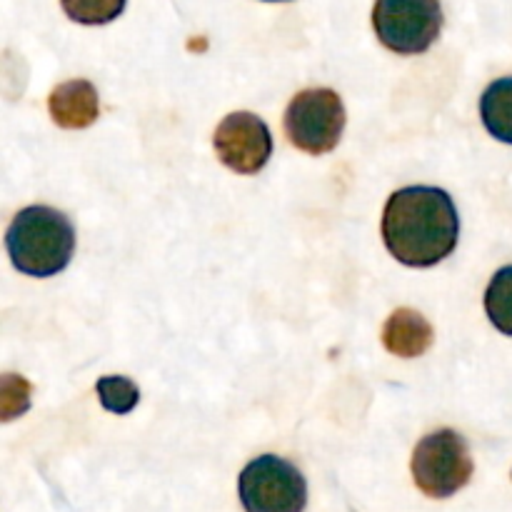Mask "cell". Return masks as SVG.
Wrapping results in <instances>:
<instances>
[{
    "label": "cell",
    "mask_w": 512,
    "mask_h": 512,
    "mask_svg": "<svg viewBox=\"0 0 512 512\" xmlns=\"http://www.w3.org/2000/svg\"><path fill=\"white\" fill-rule=\"evenodd\" d=\"M460 238L453 198L430 185L395 190L383 210V240L408 268H433L448 258Z\"/></svg>",
    "instance_id": "1"
},
{
    "label": "cell",
    "mask_w": 512,
    "mask_h": 512,
    "mask_svg": "<svg viewBox=\"0 0 512 512\" xmlns=\"http://www.w3.org/2000/svg\"><path fill=\"white\" fill-rule=\"evenodd\" d=\"M5 248L15 268L30 278H50L68 268L75 230L68 215L48 205L23 208L5 233Z\"/></svg>",
    "instance_id": "2"
},
{
    "label": "cell",
    "mask_w": 512,
    "mask_h": 512,
    "mask_svg": "<svg viewBox=\"0 0 512 512\" xmlns=\"http://www.w3.org/2000/svg\"><path fill=\"white\" fill-rule=\"evenodd\" d=\"M413 480L428 498L445 500L463 490L473 478V455H470L468 440L455 430L443 428L425 435L415 445Z\"/></svg>",
    "instance_id": "3"
},
{
    "label": "cell",
    "mask_w": 512,
    "mask_h": 512,
    "mask_svg": "<svg viewBox=\"0 0 512 512\" xmlns=\"http://www.w3.org/2000/svg\"><path fill=\"white\" fill-rule=\"evenodd\" d=\"M238 495L245 512H303L308 483L290 460L260 455L240 473Z\"/></svg>",
    "instance_id": "4"
},
{
    "label": "cell",
    "mask_w": 512,
    "mask_h": 512,
    "mask_svg": "<svg viewBox=\"0 0 512 512\" xmlns=\"http://www.w3.org/2000/svg\"><path fill=\"white\" fill-rule=\"evenodd\" d=\"M343 128L345 105L330 88L300 90L285 110V135L303 153H330L340 143Z\"/></svg>",
    "instance_id": "5"
},
{
    "label": "cell",
    "mask_w": 512,
    "mask_h": 512,
    "mask_svg": "<svg viewBox=\"0 0 512 512\" xmlns=\"http://www.w3.org/2000/svg\"><path fill=\"white\" fill-rule=\"evenodd\" d=\"M373 28L393 53L420 55L443 30V8L440 0H375Z\"/></svg>",
    "instance_id": "6"
},
{
    "label": "cell",
    "mask_w": 512,
    "mask_h": 512,
    "mask_svg": "<svg viewBox=\"0 0 512 512\" xmlns=\"http://www.w3.org/2000/svg\"><path fill=\"white\" fill-rule=\"evenodd\" d=\"M213 145L220 163L240 175L260 173L273 155V135L268 125L248 110L225 115L223 123L215 128Z\"/></svg>",
    "instance_id": "7"
},
{
    "label": "cell",
    "mask_w": 512,
    "mask_h": 512,
    "mask_svg": "<svg viewBox=\"0 0 512 512\" xmlns=\"http://www.w3.org/2000/svg\"><path fill=\"white\" fill-rule=\"evenodd\" d=\"M50 118L65 130H83L98 120L100 100L98 90L88 80H68L53 88L48 98Z\"/></svg>",
    "instance_id": "8"
},
{
    "label": "cell",
    "mask_w": 512,
    "mask_h": 512,
    "mask_svg": "<svg viewBox=\"0 0 512 512\" xmlns=\"http://www.w3.org/2000/svg\"><path fill=\"white\" fill-rule=\"evenodd\" d=\"M380 338H383L388 353L398 355V358H420L430 350L435 333L433 325L418 310L400 308L385 320Z\"/></svg>",
    "instance_id": "9"
},
{
    "label": "cell",
    "mask_w": 512,
    "mask_h": 512,
    "mask_svg": "<svg viewBox=\"0 0 512 512\" xmlns=\"http://www.w3.org/2000/svg\"><path fill=\"white\" fill-rule=\"evenodd\" d=\"M480 118L495 140L512 145V75L493 80L485 88L480 98Z\"/></svg>",
    "instance_id": "10"
},
{
    "label": "cell",
    "mask_w": 512,
    "mask_h": 512,
    "mask_svg": "<svg viewBox=\"0 0 512 512\" xmlns=\"http://www.w3.org/2000/svg\"><path fill=\"white\" fill-rule=\"evenodd\" d=\"M485 313L490 323L512 338V265H505L490 280L485 290Z\"/></svg>",
    "instance_id": "11"
},
{
    "label": "cell",
    "mask_w": 512,
    "mask_h": 512,
    "mask_svg": "<svg viewBox=\"0 0 512 512\" xmlns=\"http://www.w3.org/2000/svg\"><path fill=\"white\" fill-rule=\"evenodd\" d=\"M95 390H98L100 405L115 415H128L140 400L138 385L123 375H105L95 383Z\"/></svg>",
    "instance_id": "12"
},
{
    "label": "cell",
    "mask_w": 512,
    "mask_h": 512,
    "mask_svg": "<svg viewBox=\"0 0 512 512\" xmlns=\"http://www.w3.org/2000/svg\"><path fill=\"white\" fill-rule=\"evenodd\" d=\"M60 5L80 25H105L125 10V0H60Z\"/></svg>",
    "instance_id": "13"
},
{
    "label": "cell",
    "mask_w": 512,
    "mask_h": 512,
    "mask_svg": "<svg viewBox=\"0 0 512 512\" xmlns=\"http://www.w3.org/2000/svg\"><path fill=\"white\" fill-rule=\"evenodd\" d=\"M30 408V383L20 375L8 373L3 378V420L18 418Z\"/></svg>",
    "instance_id": "14"
},
{
    "label": "cell",
    "mask_w": 512,
    "mask_h": 512,
    "mask_svg": "<svg viewBox=\"0 0 512 512\" xmlns=\"http://www.w3.org/2000/svg\"><path fill=\"white\" fill-rule=\"evenodd\" d=\"M268 3H280V0H268Z\"/></svg>",
    "instance_id": "15"
}]
</instances>
